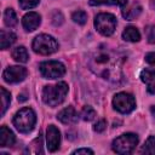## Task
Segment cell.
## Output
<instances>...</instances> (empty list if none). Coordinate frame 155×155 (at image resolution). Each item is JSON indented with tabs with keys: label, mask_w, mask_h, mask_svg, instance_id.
Returning <instances> with one entry per match:
<instances>
[{
	"label": "cell",
	"mask_w": 155,
	"mask_h": 155,
	"mask_svg": "<svg viewBox=\"0 0 155 155\" xmlns=\"http://www.w3.org/2000/svg\"><path fill=\"white\" fill-rule=\"evenodd\" d=\"M33 50L39 54L47 56L58 50V44L51 35L40 34L33 41Z\"/></svg>",
	"instance_id": "277c9868"
},
{
	"label": "cell",
	"mask_w": 155,
	"mask_h": 155,
	"mask_svg": "<svg viewBox=\"0 0 155 155\" xmlns=\"http://www.w3.org/2000/svg\"><path fill=\"white\" fill-rule=\"evenodd\" d=\"M19 1V6L22 10H29L35 7L40 0H18Z\"/></svg>",
	"instance_id": "484cf974"
},
{
	"label": "cell",
	"mask_w": 155,
	"mask_h": 155,
	"mask_svg": "<svg viewBox=\"0 0 155 155\" xmlns=\"http://www.w3.org/2000/svg\"><path fill=\"white\" fill-rule=\"evenodd\" d=\"M68 92V85L65 82H58L56 85L45 86L42 90V101L50 107H57L61 104Z\"/></svg>",
	"instance_id": "7a4b0ae2"
},
{
	"label": "cell",
	"mask_w": 155,
	"mask_h": 155,
	"mask_svg": "<svg viewBox=\"0 0 155 155\" xmlns=\"http://www.w3.org/2000/svg\"><path fill=\"white\" fill-rule=\"evenodd\" d=\"M15 41H16V35L13 33L6 31V30H1L0 31V47L2 50L10 47Z\"/></svg>",
	"instance_id": "9a60e30c"
},
{
	"label": "cell",
	"mask_w": 155,
	"mask_h": 155,
	"mask_svg": "<svg viewBox=\"0 0 155 155\" xmlns=\"http://www.w3.org/2000/svg\"><path fill=\"white\" fill-rule=\"evenodd\" d=\"M4 22L7 27H15L17 24V16L12 8H7L4 13Z\"/></svg>",
	"instance_id": "d6986e66"
},
{
	"label": "cell",
	"mask_w": 155,
	"mask_h": 155,
	"mask_svg": "<svg viewBox=\"0 0 155 155\" xmlns=\"http://www.w3.org/2000/svg\"><path fill=\"white\" fill-rule=\"evenodd\" d=\"M145 61H147L149 64L155 65V52H150V53H148V54L145 56Z\"/></svg>",
	"instance_id": "f1b7e54d"
},
{
	"label": "cell",
	"mask_w": 155,
	"mask_h": 155,
	"mask_svg": "<svg viewBox=\"0 0 155 155\" xmlns=\"http://www.w3.org/2000/svg\"><path fill=\"white\" fill-rule=\"evenodd\" d=\"M140 79L147 85L148 92L155 94V69H144L140 73Z\"/></svg>",
	"instance_id": "7c38bea8"
},
{
	"label": "cell",
	"mask_w": 155,
	"mask_h": 155,
	"mask_svg": "<svg viewBox=\"0 0 155 155\" xmlns=\"http://www.w3.org/2000/svg\"><path fill=\"white\" fill-rule=\"evenodd\" d=\"M36 122V116L33 109L30 108H22L19 111L16 113L13 117V125L15 127L22 132V133H28L30 132Z\"/></svg>",
	"instance_id": "3957f363"
},
{
	"label": "cell",
	"mask_w": 155,
	"mask_h": 155,
	"mask_svg": "<svg viewBox=\"0 0 155 155\" xmlns=\"http://www.w3.org/2000/svg\"><path fill=\"white\" fill-rule=\"evenodd\" d=\"M113 105L119 113L128 114L134 109L136 101L132 94L126 93V92H120V93L115 94V97L113 99Z\"/></svg>",
	"instance_id": "ba28073f"
},
{
	"label": "cell",
	"mask_w": 155,
	"mask_h": 155,
	"mask_svg": "<svg viewBox=\"0 0 155 155\" xmlns=\"http://www.w3.org/2000/svg\"><path fill=\"white\" fill-rule=\"evenodd\" d=\"M28 75V71L24 67H18V65H13V67H8L5 69L2 76L4 80L8 84H16V82H21L23 81Z\"/></svg>",
	"instance_id": "9c48e42d"
},
{
	"label": "cell",
	"mask_w": 155,
	"mask_h": 155,
	"mask_svg": "<svg viewBox=\"0 0 155 155\" xmlns=\"http://www.w3.org/2000/svg\"><path fill=\"white\" fill-rule=\"evenodd\" d=\"M122 57L113 50L98 48L90 58V68L101 78L117 82L121 76Z\"/></svg>",
	"instance_id": "6da1fadb"
},
{
	"label": "cell",
	"mask_w": 155,
	"mask_h": 155,
	"mask_svg": "<svg viewBox=\"0 0 155 155\" xmlns=\"http://www.w3.org/2000/svg\"><path fill=\"white\" fill-rule=\"evenodd\" d=\"M15 134L6 126H1L0 128V145L1 147H11L15 144Z\"/></svg>",
	"instance_id": "5bb4252c"
},
{
	"label": "cell",
	"mask_w": 155,
	"mask_h": 155,
	"mask_svg": "<svg viewBox=\"0 0 155 155\" xmlns=\"http://www.w3.org/2000/svg\"><path fill=\"white\" fill-rule=\"evenodd\" d=\"M10 102H11V94H10V92H7L4 87H1V115L5 114L6 109L10 105Z\"/></svg>",
	"instance_id": "44dd1931"
},
{
	"label": "cell",
	"mask_w": 155,
	"mask_h": 155,
	"mask_svg": "<svg viewBox=\"0 0 155 155\" xmlns=\"http://www.w3.org/2000/svg\"><path fill=\"white\" fill-rule=\"evenodd\" d=\"M46 142H47V149L51 153L56 151L59 148V144H61V132H59V130L56 126L50 125L47 127Z\"/></svg>",
	"instance_id": "30bf717a"
},
{
	"label": "cell",
	"mask_w": 155,
	"mask_h": 155,
	"mask_svg": "<svg viewBox=\"0 0 155 155\" xmlns=\"http://www.w3.org/2000/svg\"><path fill=\"white\" fill-rule=\"evenodd\" d=\"M52 22H53V24H54V25H59V24L63 22V17H62V15L57 12V13H56V16L53 17V21H52Z\"/></svg>",
	"instance_id": "f546056e"
},
{
	"label": "cell",
	"mask_w": 155,
	"mask_h": 155,
	"mask_svg": "<svg viewBox=\"0 0 155 155\" xmlns=\"http://www.w3.org/2000/svg\"><path fill=\"white\" fill-rule=\"evenodd\" d=\"M73 154H93V151L87 148H81V149H76Z\"/></svg>",
	"instance_id": "4dcf8cb0"
},
{
	"label": "cell",
	"mask_w": 155,
	"mask_h": 155,
	"mask_svg": "<svg viewBox=\"0 0 155 155\" xmlns=\"http://www.w3.org/2000/svg\"><path fill=\"white\" fill-rule=\"evenodd\" d=\"M140 12H142V7L139 6V5H133V6H131L130 8H125L124 11H122V16L127 19V21H133V19H136L139 15H140Z\"/></svg>",
	"instance_id": "ac0fdd59"
},
{
	"label": "cell",
	"mask_w": 155,
	"mask_h": 155,
	"mask_svg": "<svg viewBox=\"0 0 155 155\" xmlns=\"http://www.w3.org/2000/svg\"><path fill=\"white\" fill-rule=\"evenodd\" d=\"M140 153L142 154H155V137L154 136H150L147 139V142L143 145Z\"/></svg>",
	"instance_id": "7402d4cb"
},
{
	"label": "cell",
	"mask_w": 155,
	"mask_h": 155,
	"mask_svg": "<svg viewBox=\"0 0 155 155\" xmlns=\"http://www.w3.org/2000/svg\"><path fill=\"white\" fill-rule=\"evenodd\" d=\"M81 117L85 120V121H92L94 117H96V111L92 107H84L82 111H81Z\"/></svg>",
	"instance_id": "cb8c5ba5"
},
{
	"label": "cell",
	"mask_w": 155,
	"mask_h": 155,
	"mask_svg": "<svg viewBox=\"0 0 155 155\" xmlns=\"http://www.w3.org/2000/svg\"><path fill=\"white\" fill-rule=\"evenodd\" d=\"M138 143L134 133H124L113 142V150L117 154H131Z\"/></svg>",
	"instance_id": "5b68a950"
},
{
	"label": "cell",
	"mask_w": 155,
	"mask_h": 155,
	"mask_svg": "<svg viewBox=\"0 0 155 155\" xmlns=\"http://www.w3.org/2000/svg\"><path fill=\"white\" fill-rule=\"evenodd\" d=\"M151 114L155 116V105H153V107H151Z\"/></svg>",
	"instance_id": "d6a6232c"
},
{
	"label": "cell",
	"mask_w": 155,
	"mask_h": 155,
	"mask_svg": "<svg viewBox=\"0 0 155 155\" xmlns=\"http://www.w3.org/2000/svg\"><path fill=\"white\" fill-rule=\"evenodd\" d=\"M27 98L24 97V96H18V101H21V102H23V101H25Z\"/></svg>",
	"instance_id": "1f68e13d"
},
{
	"label": "cell",
	"mask_w": 155,
	"mask_h": 155,
	"mask_svg": "<svg viewBox=\"0 0 155 155\" xmlns=\"http://www.w3.org/2000/svg\"><path fill=\"white\" fill-rule=\"evenodd\" d=\"M40 22H41V17L36 12H29L22 19V24H23L24 29L28 30V31L35 30L40 25Z\"/></svg>",
	"instance_id": "8fae6325"
},
{
	"label": "cell",
	"mask_w": 155,
	"mask_h": 155,
	"mask_svg": "<svg viewBox=\"0 0 155 155\" xmlns=\"http://www.w3.org/2000/svg\"><path fill=\"white\" fill-rule=\"evenodd\" d=\"M127 4V0H90V5H117L124 6Z\"/></svg>",
	"instance_id": "603a6c76"
},
{
	"label": "cell",
	"mask_w": 155,
	"mask_h": 155,
	"mask_svg": "<svg viewBox=\"0 0 155 155\" xmlns=\"http://www.w3.org/2000/svg\"><path fill=\"white\" fill-rule=\"evenodd\" d=\"M94 27L102 35L109 36L115 30L116 18L110 13H99L94 18Z\"/></svg>",
	"instance_id": "8992f818"
},
{
	"label": "cell",
	"mask_w": 155,
	"mask_h": 155,
	"mask_svg": "<svg viewBox=\"0 0 155 155\" xmlns=\"http://www.w3.org/2000/svg\"><path fill=\"white\" fill-rule=\"evenodd\" d=\"M41 75L45 79H58L65 74V67L58 61L42 62L39 67Z\"/></svg>",
	"instance_id": "52a82bcc"
},
{
	"label": "cell",
	"mask_w": 155,
	"mask_h": 155,
	"mask_svg": "<svg viewBox=\"0 0 155 155\" xmlns=\"http://www.w3.org/2000/svg\"><path fill=\"white\" fill-rule=\"evenodd\" d=\"M71 18H73V21L76 22L78 24H85L86 21H87V15H86V12H84V11H75V12L73 13Z\"/></svg>",
	"instance_id": "d4e9b609"
},
{
	"label": "cell",
	"mask_w": 155,
	"mask_h": 155,
	"mask_svg": "<svg viewBox=\"0 0 155 155\" xmlns=\"http://www.w3.org/2000/svg\"><path fill=\"white\" fill-rule=\"evenodd\" d=\"M122 38L126 41L137 42L140 39V34H139V31L136 27H127V28H125V30L122 33Z\"/></svg>",
	"instance_id": "2e32d148"
},
{
	"label": "cell",
	"mask_w": 155,
	"mask_h": 155,
	"mask_svg": "<svg viewBox=\"0 0 155 155\" xmlns=\"http://www.w3.org/2000/svg\"><path fill=\"white\" fill-rule=\"evenodd\" d=\"M105 127H107V122H105V120H99V121L93 126V130H94L96 132L101 133V132H103V131L105 130Z\"/></svg>",
	"instance_id": "83f0119b"
},
{
	"label": "cell",
	"mask_w": 155,
	"mask_h": 155,
	"mask_svg": "<svg viewBox=\"0 0 155 155\" xmlns=\"http://www.w3.org/2000/svg\"><path fill=\"white\" fill-rule=\"evenodd\" d=\"M28 151L33 154H42V137L40 134L31 142V144L28 148Z\"/></svg>",
	"instance_id": "ffe728a7"
},
{
	"label": "cell",
	"mask_w": 155,
	"mask_h": 155,
	"mask_svg": "<svg viewBox=\"0 0 155 155\" xmlns=\"http://www.w3.org/2000/svg\"><path fill=\"white\" fill-rule=\"evenodd\" d=\"M57 119L63 124H73L78 120V114L73 107H68L58 113Z\"/></svg>",
	"instance_id": "4fadbf2b"
},
{
	"label": "cell",
	"mask_w": 155,
	"mask_h": 155,
	"mask_svg": "<svg viewBox=\"0 0 155 155\" xmlns=\"http://www.w3.org/2000/svg\"><path fill=\"white\" fill-rule=\"evenodd\" d=\"M12 57H13L15 61H17L19 63H25V62H28V58H29L28 52H27V50H25L24 46H17V47H15L12 50Z\"/></svg>",
	"instance_id": "e0dca14e"
},
{
	"label": "cell",
	"mask_w": 155,
	"mask_h": 155,
	"mask_svg": "<svg viewBox=\"0 0 155 155\" xmlns=\"http://www.w3.org/2000/svg\"><path fill=\"white\" fill-rule=\"evenodd\" d=\"M147 39L149 44H155V25H148L145 28Z\"/></svg>",
	"instance_id": "4316f807"
}]
</instances>
